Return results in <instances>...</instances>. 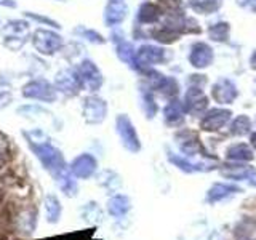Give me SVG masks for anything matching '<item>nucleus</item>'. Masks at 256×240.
Wrapping results in <instances>:
<instances>
[{
    "label": "nucleus",
    "mask_w": 256,
    "mask_h": 240,
    "mask_svg": "<svg viewBox=\"0 0 256 240\" xmlns=\"http://www.w3.org/2000/svg\"><path fill=\"white\" fill-rule=\"evenodd\" d=\"M221 2L222 0H189L190 6L194 8L197 13H202V14L216 12L221 6Z\"/></svg>",
    "instance_id": "c85d7f7f"
},
{
    "label": "nucleus",
    "mask_w": 256,
    "mask_h": 240,
    "mask_svg": "<svg viewBox=\"0 0 256 240\" xmlns=\"http://www.w3.org/2000/svg\"><path fill=\"white\" fill-rule=\"evenodd\" d=\"M82 216H84L85 221H96V222H98V221L102 220V212H101V208H100L98 204L90 202V204H86L82 208Z\"/></svg>",
    "instance_id": "7c9ffc66"
},
{
    "label": "nucleus",
    "mask_w": 256,
    "mask_h": 240,
    "mask_svg": "<svg viewBox=\"0 0 256 240\" xmlns=\"http://www.w3.org/2000/svg\"><path fill=\"white\" fill-rule=\"evenodd\" d=\"M252 132V120L246 116H238L230 122V133L234 136H245Z\"/></svg>",
    "instance_id": "cd10ccee"
},
{
    "label": "nucleus",
    "mask_w": 256,
    "mask_h": 240,
    "mask_svg": "<svg viewBox=\"0 0 256 240\" xmlns=\"http://www.w3.org/2000/svg\"><path fill=\"white\" fill-rule=\"evenodd\" d=\"M142 109L146 112L148 118H152L157 112V104L154 100V94L150 92H142Z\"/></svg>",
    "instance_id": "72a5a7b5"
},
{
    "label": "nucleus",
    "mask_w": 256,
    "mask_h": 240,
    "mask_svg": "<svg viewBox=\"0 0 256 240\" xmlns=\"http://www.w3.org/2000/svg\"><path fill=\"white\" fill-rule=\"evenodd\" d=\"M93 234H94V229H85V230H77V232H69V234L56 236L48 240H92Z\"/></svg>",
    "instance_id": "473e14b6"
},
{
    "label": "nucleus",
    "mask_w": 256,
    "mask_h": 240,
    "mask_svg": "<svg viewBox=\"0 0 256 240\" xmlns=\"http://www.w3.org/2000/svg\"><path fill=\"white\" fill-rule=\"evenodd\" d=\"M44 210H45V218L50 224H58L60 218L62 214V206L60 198L54 194H48L44 200Z\"/></svg>",
    "instance_id": "b1692460"
},
{
    "label": "nucleus",
    "mask_w": 256,
    "mask_h": 240,
    "mask_svg": "<svg viewBox=\"0 0 256 240\" xmlns=\"http://www.w3.org/2000/svg\"><path fill=\"white\" fill-rule=\"evenodd\" d=\"M184 109L190 114H200L204 112L208 106V98L206 94L200 90V88H190V90L184 96Z\"/></svg>",
    "instance_id": "2eb2a0df"
},
{
    "label": "nucleus",
    "mask_w": 256,
    "mask_h": 240,
    "mask_svg": "<svg viewBox=\"0 0 256 240\" xmlns=\"http://www.w3.org/2000/svg\"><path fill=\"white\" fill-rule=\"evenodd\" d=\"M37 218L38 212L34 206H24L10 216V226L21 236H32L37 228Z\"/></svg>",
    "instance_id": "f03ea898"
},
{
    "label": "nucleus",
    "mask_w": 256,
    "mask_h": 240,
    "mask_svg": "<svg viewBox=\"0 0 256 240\" xmlns=\"http://www.w3.org/2000/svg\"><path fill=\"white\" fill-rule=\"evenodd\" d=\"M221 174L228 180H234V181H250L256 180V170L253 166L246 165V164H238V162H232L229 165L221 166Z\"/></svg>",
    "instance_id": "4468645a"
},
{
    "label": "nucleus",
    "mask_w": 256,
    "mask_h": 240,
    "mask_svg": "<svg viewBox=\"0 0 256 240\" xmlns=\"http://www.w3.org/2000/svg\"><path fill=\"white\" fill-rule=\"evenodd\" d=\"M250 64H252V68H253V69H256V52H254V53H253V56H252Z\"/></svg>",
    "instance_id": "a19ab883"
},
{
    "label": "nucleus",
    "mask_w": 256,
    "mask_h": 240,
    "mask_svg": "<svg viewBox=\"0 0 256 240\" xmlns=\"http://www.w3.org/2000/svg\"><path fill=\"white\" fill-rule=\"evenodd\" d=\"M108 213L112 218L120 220L126 216L132 210V200L124 194H114L108 200Z\"/></svg>",
    "instance_id": "f3484780"
},
{
    "label": "nucleus",
    "mask_w": 256,
    "mask_h": 240,
    "mask_svg": "<svg viewBox=\"0 0 256 240\" xmlns=\"http://www.w3.org/2000/svg\"><path fill=\"white\" fill-rule=\"evenodd\" d=\"M77 34H80L82 37H85L86 40H90V42L93 44H102L104 40L102 37L98 34V32H94V30H88V29H76Z\"/></svg>",
    "instance_id": "e433bc0d"
},
{
    "label": "nucleus",
    "mask_w": 256,
    "mask_h": 240,
    "mask_svg": "<svg viewBox=\"0 0 256 240\" xmlns=\"http://www.w3.org/2000/svg\"><path fill=\"white\" fill-rule=\"evenodd\" d=\"M208 36H210L216 42H221V40H226L229 37V26L226 22H216L212 24V28L208 29Z\"/></svg>",
    "instance_id": "2f4dec72"
},
{
    "label": "nucleus",
    "mask_w": 256,
    "mask_h": 240,
    "mask_svg": "<svg viewBox=\"0 0 256 240\" xmlns=\"http://www.w3.org/2000/svg\"><path fill=\"white\" fill-rule=\"evenodd\" d=\"M108 114V106L101 98H96V96H90V98L85 100L84 104V117L88 124H101Z\"/></svg>",
    "instance_id": "f8f14e48"
},
{
    "label": "nucleus",
    "mask_w": 256,
    "mask_h": 240,
    "mask_svg": "<svg viewBox=\"0 0 256 240\" xmlns=\"http://www.w3.org/2000/svg\"><path fill=\"white\" fill-rule=\"evenodd\" d=\"M168 162H172L178 170L184 172V173H196V172H206V170H212L210 165H206L204 162H190L188 157H181V156H176V154H168Z\"/></svg>",
    "instance_id": "412c9836"
},
{
    "label": "nucleus",
    "mask_w": 256,
    "mask_h": 240,
    "mask_svg": "<svg viewBox=\"0 0 256 240\" xmlns=\"http://www.w3.org/2000/svg\"><path fill=\"white\" fill-rule=\"evenodd\" d=\"M114 42L117 44V54H118V58L122 60V61H125V62L133 64L136 52H133L132 44L128 42V40H125L124 37H118L116 34H114Z\"/></svg>",
    "instance_id": "bb28decb"
},
{
    "label": "nucleus",
    "mask_w": 256,
    "mask_h": 240,
    "mask_svg": "<svg viewBox=\"0 0 256 240\" xmlns=\"http://www.w3.org/2000/svg\"><path fill=\"white\" fill-rule=\"evenodd\" d=\"M234 240H256V220L244 218L240 220L232 230Z\"/></svg>",
    "instance_id": "5701e85b"
},
{
    "label": "nucleus",
    "mask_w": 256,
    "mask_h": 240,
    "mask_svg": "<svg viewBox=\"0 0 256 240\" xmlns=\"http://www.w3.org/2000/svg\"><path fill=\"white\" fill-rule=\"evenodd\" d=\"M176 142H178L180 150L184 154V157H196V156H208L205 154V149L200 142L198 136L194 132L182 130L176 134Z\"/></svg>",
    "instance_id": "0eeeda50"
},
{
    "label": "nucleus",
    "mask_w": 256,
    "mask_h": 240,
    "mask_svg": "<svg viewBox=\"0 0 256 240\" xmlns=\"http://www.w3.org/2000/svg\"><path fill=\"white\" fill-rule=\"evenodd\" d=\"M22 94L26 96V98H30V100H38V101H54L56 98V93L53 90V86L46 82V80H32L30 84H28L26 86L22 88Z\"/></svg>",
    "instance_id": "1a4fd4ad"
},
{
    "label": "nucleus",
    "mask_w": 256,
    "mask_h": 240,
    "mask_svg": "<svg viewBox=\"0 0 256 240\" xmlns=\"http://www.w3.org/2000/svg\"><path fill=\"white\" fill-rule=\"evenodd\" d=\"M28 34H29L28 22H24V21H10L4 28L5 45L13 48V50H16V48L22 46V44L26 42Z\"/></svg>",
    "instance_id": "6e6552de"
},
{
    "label": "nucleus",
    "mask_w": 256,
    "mask_h": 240,
    "mask_svg": "<svg viewBox=\"0 0 256 240\" xmlns=\"http://www.w3.org/2000/svg\"><path fill=\"white\" fill-rule=\"evenodd\" d=\"M101 186H104L108 190H110V192H114V190H117V188H120V178L116 174V173H112L110 172V178H108V180H104L102 176H101Z\"/></svg>",
    "instance_id": "c9c22d12"
},
{
    "label": "nucleus",
    "mask_w": 256,
    "mask_h": 240,
    "mask_svg": "<svg viewBox=\"0 0 256 240\" xmlns=\"http://www.w3.org/2000/svg\"><path fill=\"white\" fill-rule=\"evenodd\" d=\"M10 156H12V144L4 133H0V166L10 158Z\"/></svg>",
    "instance_id": "f704fd0d"
},
{
    "label": "nucleus",
    "mask_w": 256,
    "mask_h": 240,
    "mask_svg": "<svg viewBox=\"0 0 256 240\" xmlns=\"http://www.w3.org/2000/svg\"><path fill=\"white\" fill-rule=\"evenodd\" d=\"M116 128H117V134L120 141H122L124 148L126 150L136 152L141 150V141H140V136L134 130V125L132 124V120L128 118L126 116H118L117 120H116Z\"/></svg>",
    "instance_id": "7ed1b4c3"
},
{
    "label": "nucleus",
    "mask_w": 256,
    "mask_h": 240,
    "mask_svg": "<svg viewBox=\"0 0 256 240\" xmlns=\"http://www.w3.org/2000/svg\"><path fill=\"white\" fill-rule=\"evenodd\" d=\"M32 44H34L36 50L42 54H53L54 52H58L62 46V38L54 34L52 30H45V29H38L34 32V37H32Z\"/></svg>",
    "instance_id": "20e7f679"
},
{
    "label": "nucleus",
    "mask_w": 256,
    "mask_h": 240,
    "mask_svg": "<svg viewBox=\"0 0 256 240\" xmlns=\"http://www.w3.org/2000/svg\"><path fill=\"white\" fill-rule=\"evenodd\" d=\"M30 20H34L37 22H42V24H48V26H53V28H60L58 26V22H54L53 20L50 18H45V16H38V14H34V13H26Z\"/></svg>",
    "instance_id": "4c0bfd02"
},
{
    "label": "nucleus",
    "mask_w": 256,
    "mask_h": 240,
    "mask_svg": "<svg viewBox=\"0 0 256 240\" xmlns=\"http://www.w3.org/2000/svg\"><path fill=\"white\" fill-rule=\"evenodd\" d=\"M158 6L154 4H144L140 8V21L141 22H154L158 18Z\"/></svg>",
    "instance_id": "c756f323"
},
{
    "label": "nucleus",
    "mask_w": 256,
    "mask_h": 240,
    "mask_svg": "<svg viewBox=\"0 0 256 240\" xmlns=\"http://www.w3.org/2000/svg\"><path fill=\"white\" fill-rule=\"evenodd\" d=\"M238 4L244 5V6H250V8H253V10H256V0H238Z\"/></svg>",
    "instance_id": "58836bf2"
},
{
    "label": "nucleus",
    "mask_w": 256,
    "mask_h": 240,
    "mask_svg": "<svg viewBox=\"0 0 256 240\" xmlns=\"http://www.w3.org/2000/svg\"><path fill=\"white\" fill-rule=\"evenodd\" d=\"M54 84L60 92L66 93V94H76L78 92V88H82L80 86V80H78L77 72L69 70V69L61 70L60 74L56 76Z\"/></svg>",
    "instance_id": "dca6fc26"
},
{
    "label": "nucleus",
    "mask_w": 256,
    "mask_h": 240,
    "mask_svg": "<svg viewBox=\"0 0 256 240\" xmlns=\"http://www.w3.org/2000/svg\"><path fill=\"white\" fill-rule=\"evenodd\" d=\"M184 104L180 101H172L164 110V116H165V122L168 125H173V126H178L182 124L184 120Z\"/></svg>",
    "instance_id": "a878e982"
},
{
    "label": "nucleus",
    "mask_w": 256,
    "mask_h": 240,
    "mask_svg": "<svg viewBox=\"0 0 256 240\" xmlns=\"http://www.w3.org/2000/svg\"><path fill=\"white\" fill-rule=\"evenodd\" d=\"M96 168H98V162H96V158L92 154H80L72 160L69 170L76 178L88 180L96 173Z\"/></svg>",
    "instance_id": "9d476101"
},
{
    "label": "nucleus",
    "mask_w": 256,
    "mask_h": 240,
    "mask_svg": "<svg viewBox=\"0 0 256 240\" xmlns=\"http://www.w3.org/2000/svg\"><path fill=\"white\" fill-rule=\"evenodd\" d=\"M76 72L80 80V86L88 92H96L102 84V77L100 74V70L92 61H84Z\"/></svg>",
    "instance_id": "39448f33"
},
{
    "label": "nucleus",
    "mask_w": 256,
    "mask_h": 240,
    "mask_svg": "<svg viewBox=\"0 0 256 240\" xmlns=\"http://www.w3.org/2000/svg\"><path fill=\"white\" fill-rule=\"evenodd\" d=\"M230 110L228 109H221V108H214L210 109L205 114V117L200 122V126L204 128L205 132H218L224 125H228L230 120Z\"/></svg>",
    "instance_id": "ddd939ff"
},
{
    "label": "nucleus",
    "mask_w": 256,
    "mask_h": 240,
    "mask_svg": "<svg viewBox=\"0 0 256 240\" xmlns=\"http://www.w3.org/2000/svg\"><path fill=\"white\" fill-rule=\"evenodd\" d=\"M213 96L220 104H230L237 98V88L228 78L218 80L213 86Z\"/></svg>",
    "instance_id": "a211bd4d"
},
{
    "label": "nucleus",
    "mask_w": 256,
    "mask_h": 240,
    "mask_svg": "<svg viewBox=\"0 0 256 240\" xmlns=\"http://www.w3.org/2000/svg\"><path fill=\"white\" fill-rule=\"evenodd\" d=\"M242 192V188L236 186V184H229V182H216L213 186L206 190V196H205V202L214 205V204H220L224 202V200L230 198L232 196L240 194Z\"/></svg>",
    "instance_id": "9b49d317"
},
{
    "label": "nucleus",
    "mask_w": 256,
    "mask_h": 240,
    "mask_svg": "<svg viewBox=\"0 0 256 240\" xmlns=\"http://www.w3.org/2000/svg\"><path fill=\"white\" fill-rule=\"evenodd\" d=\"M165 60V52L158 46H152V45H144L141 46L134 54V61L132 66L146 70L148 68L158 64Z\"/></svg>",
    "instance_id": "423d86ee"
},
{
    "label": "nucleus",
    "mask_w": 256,
    "mask_h": 240,
    "mask_svg": "<svg viewBox=\"0 0 256 240\" xmlns=\"http://www.w3.org/2000/svg\"><path fill=\"white\" fill-rule=\"evenodd\" d=\"M226 158L229 162H238V164H246L252 162L254 158L253 149L250 146H246L245 142H237L226 150Z\"/></svg>",
    "instance_id": "4be33fe9"
},
{
    "label": "nucleus",
    "mask_w": 256,
    "mask_h": 240,
    "mask_svg": "<svg viewBox=\"0 0 256 240\" xmlns=\"http://www.w3.org/2000/svg\"><path fill=\"white\" fill-rule=\"evenodd\" d=\"M24 136H26L30 149L34 150V154L37 156L40 164L44 165V168L48 173L56 176L62 170H66L68 166H66V162H64L61 150L53 146L50 140H48V136L42 130L24 132Z\"/></svg>",
    "instance_id": "f257e3e1"
},
{
    "label": "nucleus",
    "mask_w": 256,
    "mask_h": 240,
    "mask_svg": "<svg viewBox=\"0 0 256 240\" xmlns=\"http://www.w3.org/2000/svg\"><path fill=\"white\" fill-rule=\"evenodd\" d=\"M0 5H4V6H14V2H13V0H0Z\"/></svg>",
    "instance_id": "ea45409f"
},
{
    "label": "nucleus",
    "mask_w": 256,
    "mask_h": 240,
    "mask_svg": "<svg viewBox=\"0 0 256 240\" xmlns=\"http://www.w3.org/2000/svg\"><path fill=\"white\" fill-rule=\"evenodd\" d=\"M190 62L194 64L196 68H206L208 64L213 61V50L206 44L204 42H198L192 46V52H190Z\"/></svg>",
    "instance_id": "aec40b11"
},
{
    "label": "nucleus",
    "mask_w": 256,
    "mask_h": 240,
    "mask_svg": "<svg viewBox=\"0 0 256 240\" xmlns=\"http://www.w3.org/2000/svg\"><path fill=\"white\" fill-rule=\"evenodd\" d=\"M252 144H253V148L256 149V132L252 134Z\"/></svg>",
    "instance_id": "79ce46f5"
},
{
    "label": "nucleus",
    "mask_w": 256,
    "mask_h": 240,
    "mask_svg": "<svg viewBox=\"0 0 256 240\" xmlns=\"http://www.w3.org/2000/svg\"><path fill=\"white\" fill-rule=\"evenodd\" d=\"M126 16V2L125 0H109L106 6V13H104V21L109 26L122 22Z\"/></svg>",
    "instance_id": "6ab92c4d"
},
{
    "label": "nucleus",
    "mask_w": 256,
    "mask_h": 240,
    "mask_svg": "<svg viewBox=\"0 0 256 240\" xmlns=\"http://www.w3.org/2000/svg\"><path fill=\"white\" fill-rule=\"evenodd\" d=\"M56 184L58 188L66 194L68 197H74L77 192H78V186H77V181H76V176L72 174L70 170H62L61 173H58L54 176Z\"/></svg>",
    "instance_id": "393cba45"
}]
</instances>
